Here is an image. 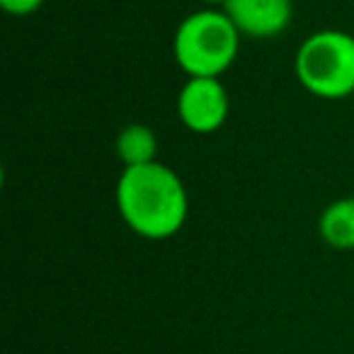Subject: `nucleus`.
Wrapping results in <instances>:
<instances>
[{"mask_svg": "<svg viewBox=\"0 0 354 354\" xmlns=\"http://www.w3.org/2000/svg\"><path fill=\"white\" fill-rule=\"evenodd\" d=\"M117 209L122 221L146 241H167L183 231L189 214L185 183L160 160L124 167L117 180Z\"/></svg>", "mask_w": 354, "mask_h": 354, "instance_id": "1", "label": "nucleus"}, {"mask_svg": "<svg viewBox=\"0 0 354 354\" xmlns=\"http://www.w3.org/2000/svg\"><path fill=\"white\" fill-rule=\"evenodd\" d=\"M241 39V32L226 12L204 8L177 25L172 54L187 78H218L233 66Z\"/></svg>", "mask_w": 354, "mask_h": 354, "instance_id": "2", "label": "nucleus"}, {"mask_svg": "<svg viewBox=\"0 0 354 354\" xmlns=\"http://www.w3.org/2000/svg\"><path fill=\"white\" fill-rule=\"evenodd\" d=\"M304 90L320 100L354 95V37L342 30H320L306 37L294 59Z\"/></svg>", "mask_w": 354, "mask_h": 354, "instance_id": "3", "label": "nucleus"}, {"mask_svg": "<svg viewBox=\"0 0 354 354\" xmlns=\"http://www.w3.org/2000/svg\"><path fill=\"white\" fill-rule=\"evenodd\" d=\"M231 112L226 85L218 78H187L177 95V117L189 131L214 133Z\"/></svg>", "mask_w": 354, "mask_h": 354, "instance_id": "4", "label": "nucleus"}, {"mask_svg": "<svg viewBox=\"0 0 354 354\" xmlns=\"http://www.w3.org/2000/svg\"><path fill=\"white\" fill-rule=\"evenodd\" d=\"M241 37L272 39L289 27L294 6L291 0H228L223 8Z\"/></svg>", "mask_w": 354, "mask_h": 354, "instance_id": "5", "label": "nucleus"}, {"mask_svg": "<svg viewBox=\"0 0 354 354\" xmlns=\"http://www.w3.org/2000/svg\"><path fill=\"white\" fill-rule=\"evenodd\" d=\"M318 233L335 250H354V197L328 204L318 218Z\"/></svg>", "mask_w": 354, "mask_h": 354, "instance_id": "6", "label": "nucleus"}, {"mask_svg": "<svg viewBox=\"0 0 354 354\" xmlns=\"http://www.w3.org/2000/svg\"><path fill=\"white\" fill-rule=\"evenodd\" d=\"M117 156L124 167H141L158 160V138L146 124H129L117 133Z\"/></svg>", "mask_w": 354, "mask_h": 354, "instance_id": "7", "label": "nucleus"}, {"mask_svg": "<svg viewBox=\"0 0 354 354\" xmlns=\"http://www.w3.org/2000/svg\"><path fill=\"white\" fill-rule=\"evenodd\" d=\"M44 6V0H0V8L8 12V15L15 17H27L32 12H37Z\"/></svg>", "mask_w": 354, "mask_h": 354, "instance_id": "8", "label": "nucleus"}, {"mask_svg": "<svg viewBox=\"0 0 354 354\" xmlns=\"http://www.w3.org/2000/svg\"><path fill=\"white\" fill-rule=\"evenodd\" d=\"M204 6L207 8H218V10H223V8H226V3L228 0H202Z\"/></svg>", "mask_w": 354, "mask_h": 354, "instance_id": "9", "label": "nucleus"}]
</instances>
